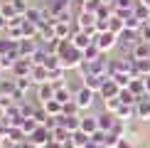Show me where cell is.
Masks as SVG:
<instances>
[{
  "instance_id": "5b68a950",
  "label": "cell",
  "mask_w": 150,
  "mask_h": 148,
  "mask_svg": "<svg viewBox=\"0 0 150 148\" xmlns=\"http://www.w3.org/2000/svg\"><path fill=\"white\" fill-rule=\"evenodd\" d=\"M27 141H30L32 146H40V148H45V146L49 143V141H52V131H49L47 126H40L35 133H30V136H27Z\"/></svg>"
},
{
  "instance_id": "ab89813d",
  "label": "cell",
  "mask_w": 150,
  "mask_h": 148,
  "mask_svg": "<svg viewBox=\"0 0 150 148\" xmlns=\"http://www.w3.org/2000/svg\"><path fill=\"white\" fill-rule=\"evenodd\" d=\"M3 141H5V133H3V131H0V146H3Z\"/></svg>"
},
{
  "instance_id": "e575fe53",
  "label": "cell",
  "mask_w": 150,
  "mask_h": 148,
  "mask_svg": "<svg viewBox=\"0 0 150 148\" xmlns=\"http://www.w3.org/2000/svg\"><path fill=\"white\" fill-rule=\"evenodd\" d=\"M12 5H15L17 15H25V12L30 10V3H27V0H12Z\"/></svg>"
},
{
  "instance_id": "7c38bea8",
  "label": "cell",
  "mask_w": 150,
  "mask_h": 148,
  "mask_svg": "<svg viewBox=\"0 0 150 148\" xmlns=\"http://www.w3.org/2000/svg\"><path fill=\"white\" fill-rule=\"evenodd\" d=\"M96 119H98V131H106V133L113 131V126H116V121H118L116 114H111V111H103V114H98Z\"/></svg>"
},
{
  "instance_id": "4fadbf2b",
  "label": "cell",
  "mask_w": 150,
  "mask_h": 148,
  "mask_svg": "<svg viewBox=\"0 0 150 148\" xmlns=\"http://www.w3.org/2000/svg\"><path fill=\"white\" fill-rule=\"evenodd\" d=\"M54 89H57V86H54L52 82H47V84H40V86H37V99H40V106L54 99Z\"/></svg>"
},
{
  "instance_id": "ac0fdd59",
  "label": "cell",
  "mask_w": 150,
  "mask_h": 148,
  "mask_svg": "<svg viewBox=\"0 0 150 148\" xmlns=\"http://www.w3.org/2000/svg\"><path fill=\"white\" fill-rule=\"evenodd\" d=\"M59 121H62V126H64L69 133L81 131V116H79V114H76V116H64V114H62V116H59Z\"/></svg>"
},
{
  "instance_id": "7bdbcfd3",
  "label": "cell",
  "mask_w": 150,
  "mask_h": 148,
  "mask_svg": "<svg viewBox=\"0 0 150 148\" xmlns=\"http://www.w3.org/2000/svg\"><path fill=\"white\" fill-rule=\"evenodd\" d=\"M148 10H150V5H148Z\"/></svg>"
},
{
  "instance_id": "2e32d148",
  "label": "cell",
  "mask_w": 150,
  "mask_h": 148,
  "mask_svg": "<svg viewBox=\"0 0 150 148\" xmlns=\"http://www.w3.org/2000/svg\"><path fill=\"white\" fill-rule=\"evenodd\" d=\"M98 94H101L103 99H116L118 94H121V86H118L116 82H113V79H106V82H103V86H101V91H98Z\"/></svg>"
},
{
  "instance_id": "d590c367",
  "label": "cell",
  "mask_w": 150,
  "mask_h": 148,
  "mask_svg": "<svg viewBox=\"0 0 150 148\" xmlns=\"http://www.w3.org/2000/svg\"><path fill=\"white\" fill-rule=\"evenodd\" d=\"M138 35H140V40H143V42H150V22H145V25H143Z\"/></svg>"
},
{
  "instance_id": "7a4b0ae2",
  "label": "cell",
  "mask_w": 150,
  "mask_h": 148,
  "mask_svg": "<svg viewBox=\"0 0 150 148\" xmlns=\"http://www.w3.org/2000/svg\"><path fill=\"white\" fill-rule=\"evenodd\" d=\"M93 96H96V91H91L89 86H84V84L74 91V104L79 106L81 114H84V111H89V109L93 106Z\"/></svg>"
},
{
  "instance_id": "ba28073f",
  "label": "cell",
  "mask_w": 150,
  "mask_h": 148,
  "mask_svg": "<svg viewBox=\"0 0 150 148\" xmlns=\"http://www.w3.org/2000/svg\"><path fill=\"white\" fill-rule=\"evenodd\" d=\"M135 119L143 121V123H148V121H150V94L135 101Z\"/></svg>"
},
{
  "instance_id": "4dcf8cb0",
  "label": "cell",
  "mask_w": 150,
  "mask_h": 148,
  "mask_svg": "<svg viewBox=\"0 0 150 148\" xmlns=\"http://www.w3.org/2000/svg\"><path fill=\"white\" fill-rule=\"evenodd\" d=\"M101 0H84V3H81V10H86V12H93V15H96L98 10H101Z\"/></svg>"
},
{
  "instance_id": "8992f818",
  "label": "cell",
  "mask_w": 150,
  "mask_h": 148,
  "mask_svg": "<svg viewBox=\"0 0 150 148\" xmlns=\"http://www.w3.org/2000/svg\"><path fill=\"white\" fill-rule=\"evenodd\" d=\"M32 67H35V62L30 59V57H20V59L15 62V67H12V77H15V79L30 77V74H32Z\"/></svg>"
},
{
  "instance_id": "44dd1931",
  "label": "cell",
  "mask_w": 150,
  "mask_h": 148,
  "mask_svg": "<svg viewBox=\"0 0 150 148\" xmlns=\"http://www.w3.org/2000/svg\"><path fill=\"white\" fill-rule=\"evenodd\" d=\"M116 119H121V121H133L135 119V106H130V104H121L116 111Z\"/></svg>"
},
{
  "instance_id": "bcb514c9",
  "label": "cell",
  "mask_w": 150,
  "mask_h": 148,
  "mask_svg": "<svg viewBox=\"0 0 150 148\" xmlns=\"http://www.w3.org/2000/svg\"><path fill=\"white\" fill-rule=\"evenodd\" d=\"M148 22H150V20H148Z\"/></svg>"
},
{
  "instance_id": "3957f363",
  "label": "cell",
  "mask_w": 150,
  "mask_h": 148,
  "mask_svg": "<svg viewBox=\"0 0 150 148\" xmlns=\"http://www.w3.org/2000/svg\"><path fill=\"white\" fill-rule=\"evenodd\" d=\"M93 45H96L101 52L106 54L108 49H113L118 45V35L116 32H111V30H103V32H96L93 35Z\"/></svg>"
},
{
  "instance_id": "603a6c76",
  "label": "cell",
  "mask_w": 150,
  "mask_h": 148,
  "mask_svg": "<svg viewBox=\"0 0 150 148\" xmlns=\"http://www.w3.org/2000/svg\"><path fill=\"white\" fill-rule=\"evenodd\" d=\"M118 42H123V45H130V47H135L140 42V35L138 32H133V30H123L121 35H118Z\"/></svg>"
},
{
  "instance_id": "7402d4cb",
  "label": "cell",
  "mask_w": 150,
  "mask_h": 148,
  "mask_svg": "<svg viewBox=\"0 0 150 148\" xmlns=\"http://www.w3.org/2000/svg\"><path fill=\"white\" fill-rule=\"evenodd\" d=\"M81 131H86L89 136H93L98 131V119L96 116H81Z\"/></svg>"
},
{
  "instance_id": "ffe728a7",
  "label": "cell",
  "mask_w": 150,
  "mask_h": 148,
  "mask_svg": "<svg viewBox=\"0 0 150 148\" xmlns=\"http://www.w3.org/2000/svg\"><path fill=\"white\" fill-rule=\"evenodd\" d=\"M128 89L133 91L138 99L148 96V91H145V79H143V77H133V79H130V86H128Z\"/></svg>"
},
{
  "instance_id": "836d02e7",
  "label": "cell",
  "mask_w": 150,
  "mask_h": 148,
  "mask_svg": "<svg viewBox=\"0 0 150 148\" xmlns=\"http://www.w3.org/2000/svg\"><path fill=\"white\" fill-rule=\"evenodd\" d=\"M15 84H17V91H22V94H25V91L30 89V84H35V82L30 77H20V79H15Z\"/></svg>"
},
{
  "instance_id": "5bb4252c",
  "label": "cell",
  "mask_w": 150,
  "mask_h": 148,
  "mask_svg": "<svg viewBox=\"0 0 150 148\" xmlns=\"http://www.w3.org/2000/svg\"><path fill=\"white\" fill-rule=\"evenodd\" d=\"M81 79H84V86H89L91 91H101V86H103V82L108 77H98V74H81Z\"/></svg>"
},
{
  "instance_id": "cb8c5ba5",
  "label": "cell",
  "mask_w": 150,
  "mask_h": 148,
  "mask_svg": "<svg viewBox=\"0 0 150 148\" xmlns=\"http://www.w3.org/2000/svg\"><path fill=\"white\" fill-rule=\"evenodd\" d=\"M0 15L5 17V20H12V17H17V10L15 5H12V0H0Z\"/></svg>"
},
{
  "instance_id": "484cf974",
  "label": "cell",
  "mask_w": 150,
  "mask_h": 148,
  "mask_svg": "<svg viewBox=\"0 0 150 148\" xmlns=\"http://www.w3.org/2000/svg\"><path fill=\"white\" fill-rule=\"evenodd\" d=\"M69 138H71V133L67 131L64 126H57V128L52 131V141H57V143H62V146H67V143H69Z\"/></svg>"
},
{
  "instance_id": "74e56055",
  "label": "cell",
  "mask_w": 150,
  "mask_h": 148,
  "mask_svg": "<svg viewBox=\"0 0 150 148\" xmlns=\"http://www.w3.org/2000/svg\"><path fill=\"white\" fill-rule=\"evenodd\" d=\"M5 30H8V20H5V17H3V15H0V35H3V32H5Z\"/></svg>"
},
{
  "instance_id": "ee69618b",
  "label": "cell",
  "mask_w": 150,
  "mask_h": 148,
  "mask_svg": "<svg viewBox=\"0 0 150 148\" xmlns=\"http://www.w3.org/2000/svg\"><path fill=\"white\" fill-rule=\"evenodd\" d=\"M81 3H84V0H81Z\"/></svg>"
},
{
  "instance_id": "8fae6325",
  "label": "cell",
  "mask_w": 150,
  "mask_h": 148,
  "mask_svg": "<svg viewBox=\"0 0 150 148\" xmlns=\"http://www.w3.org/2000/svg\"><path fill=\"white\" fill-rule=\"evenodd\" d=\"M69 5H71V0H49V3H47V10H49V15L57 20L62 12L69 10Z\"/></svg>"
},
{
  "instance_id": "e0dca14e",
  "label": "cell",
  "mask_w": 150,
  "mask_h": 148,
  "mask_svg": "<svg viewBox=\"0 0 150 148\" xmlns=\"http://www.w3.org/2000/svg\"><path fill=\"white\" fill-rule=\"evenodd\" d=\"M91 141V136L86 133V131H74L71 133V138H69V148H86V143Z\"/></svg>"
},
{
  "instance_id": "f1b7e54d",
  "label": "cell",
  "mask_w": 150,
  "mask_h": 148,
  "mask_svg": "<svg viewBox=\"0 0 150 148\" xmlns=\"http://www.w3.org/2000/svg\"><path fill=\"white\" fill-rule=\"evenodd\" d=\"M118 101H121V104H130V106H135L138 96H135L130 89H121V94H118Z\"/></svg>"
},
{
  "instance_id": "8d00e7d4",
  "label": "cell",
  "mask_w": 150,
  "mask_h": 148,
  "mask_svg": "<svg viewBox=\"0 0 150 148\" xmlns=\"http://www.w3.org/2000/svg\"><path fill=\"white\" fill-rule=\"evenodd\" d=\"M116 148H135V146L130 143V138H128V136H123V138L118 141V146H116Z\"/></svg>"
},
{
  "instance_id": "d6a6232c",
  "label": "cell",
  "mask_w": 150,
  "mask_h": 148,
  "mask_svg": "<svg viewBox=\"0 0 150 148\" xmlns=\"http://www.w3.org/2000/svg\"><path fill=\"white\" fill-rule=\"evenodd\" d=\"M118 106H121V101H118V96L116 99H103V111H111V114H116Z\"/></svg>"
},
{
  "instance_id": "6da1fadb",
  "label": "cell",
  "mask_w": 150,
  "mask_h": 148,
  "mask_svg": "<svg viewBox=\"0 0 150 148\" xmlns=\"http://www.w3.org/2000/svg\"><path fill=\"white\" fill-rule=\"evenodd\" d=\"M59 59H62V67L64 69H79L81 64H84V52L81 49L74 47V42L71 40H62V45H59Z\"/></svg>"
},
{
  "instance_id": "1f68e13d",
  "label": "cell",
  "mask_w": 150,
  "mask_h": 148,
  "mask_svg": "<svg viewBox=\"0 0 150 148\" xmlns=\"http://www.w3.org/2000/svg\"><path fill=\"white\" fill-rule=\"evenodd\" d=\"M20 128H22V131H25V136H30V133H35L37 128H40V123H37L35 119H25Z\"/></svg>"
},
{
  "instance_id": "277c9868",
  "label": "cell",
  "mask_w": 150,
  "mask_h": 148,
  "mask_svg": "<svg viewBox=\"0 0 150 148\" xmlns=\"http://www.w3.org/2000/svg\"><path fill=\"white\" fill-rule=\"evenodd\" d=\"M76 30H86V32L96 35V32H98V27H96V15H93V12L81 10L79 15H76Z\"/></svg>"
},
{
  "instance_id": "9c48e42d",
  "label": "cell",
  "mask_w": 150,
  "mask_h": 148,
  "mask_svg": "<svg viewBox=\"0 0 150 148\" xmlns=\"http://www.w3.org/2000/svg\"><path fill=\"white\" fill-rule=\"evenodd\" d=\"M17 47H20V57H32L40 49V42H37V37H25L17 42Z\"/></svg>"
},
{
  "instance_id": "52a82bcc",
  "label": "cell",
  "mask_w": 150,
  "mask_h": 148,
  "mask_svg": "<svg viewBox=\"0 0 150 148\" xmlns=\"http://www.w3.org/2000/svg\"><path fill=\"white\" fill-rule=\"evenodd\" d=\"M71 42H74V47H76V49H81V52H84L86 47L93 45V35L86 32V30H76V32L71 35Z\"/></svg>"
},
{
  "instance_id": "30bf717a",
  "label": "cell",
  "mask_w": 150,
  "mask_h": 148,
  "mask_svg": "<svg viewBox=\"0 0 150 148\" xmlns=\"http://www.w3.org/2000/svg\"><path fill=\"white\" fill-rule=\"evenodd\" d=\"M57 89H54V99H57L59 104H69V101H74V91L67 86V82H62V84H54Z\"/></svg>"
},
{
  "instance_id": "d6986e66",
  "label": "cell",
  "mask_w": 150,
  "mask_h": 148,
  "mask_svg": "<svg viewBox=\"0 0 150 148\" xmlns=\"http://www.w3.org/2000/svg\"><path fill=\"white\" fill-rule=\"evenodd\" d=\"M130 57L133 59H150V42H138V45L133 47V52H130Z\"/></svg>"
},
{
  "instance_id": "9a60e30c",
  "label": "cell",
  "mask_w": 150,
  "mask_h": 148,
  "mask_svg": "<svg viewBox=\"0 0 150 148\" xmlns=\"http://www.w3.org/2000/svg\"><path fill=\"white\" fill-rule=\"evenodd\" d=\"M30 79H32V82L40 86V84H47L49 82V69L45 64H35L32 67V74H30Z\"/></svg>"
},
{
  "instance_id": "f35d334b",
  "label": "cell",
  "mask_w": 150,
  "mask_h": 148,
  "mask_svg": "<svg viewBox=\"0 0 150 148\" xmlns=\"http://www.w3.org/2000/svg\"><path fill=\"white\" fill-rule=\"evenodd\" d=\"M143 79H145V91L150 94V74H148V77H143Z\"/></svg>"
},
{
  "instance_id": "f6af8a7d",
  "label": "cell",
  "mask_w": 150,
  "mask_h": 148,
  "mask_svg": "<svg viewBox=\"0 0 150 148\" xmlns=\"http://www.w3.org/2000/svg\"><path fill=\"white\" fill-rule=\"evenodd\" d=\"M0 148H3V146H0Z\"/></svg>"
},
{
  "instance_id": "f546056e",
  "label": "cell",
  "mask_w": 150,
  "mask_h": 148,
  "mask_svg": "<svg viewBox=\"0 0 150 148\" xmlns=\"http://www.w3.org/2000/svg\"><path fill=\"white\" fill-rule=\"evenodd\" d=\"M101 49H98L96 45H91V47H86L84 49V62H93V59H98V57H101Z\"/></svg>"
},
{
  "instance_id": "60d3db41",
  "label": "cell",
  "mask_w": 150,
  "mask_h": 148,
  "mask_svg": "<svg viewBox=\"0 0 150 148\" xmlns=\"http://www.w3.org/2000/svg\"><path fill=\"white\" fill-rule=\"evenodd\" d=\"M138 3H143V5H150V0H138Z\"/></svg>"
},
{
  "instance_id": "83f0119b",
  "label": "cell",
  "mask_w": 150,
  "mask_h": 148,
  "mask_svg": "<svg viewBox=\"0 0 150 148\" xmlns=\"http://www.w3.org/2000/svg\"><path fill=\"white\" fill-rule=\"evenodd\" d=\"M133 15L138 17V20L148 22V20H150V10H148V5H143V3H135V8H133Z\"/></svg>"
},
{
  "instance_id": "4316f807",
  "label": "cell",
  "mask_w": 150,
  "mask_h": 148,
  "mask_svg": "<svg viewBox=\"0 0 150 148\" xmlns=\"http://www.w3.org/2000/svg\"><path fill=\"white\" fill-rule=\"evenodd\" d=\"M150 74V59H135V77H148Z\"/></svg>"
},
{
  "instance_id": "b9f144b4",
  "label": "cell",
  "mask_w": 150,
  "mask_h": 148,
  "mask_svg": "<svg viewBox=\"0 0 150 148\" xmlns=\"http://www.w3.org/2000/svg\"><path fill=\"white\" fill-rule=\"evenodd\" d=\"M0 59H3V54H0Z\"/></svg>"
},
{
  "instance_id": "d4e9b609",
  "label": "cell",
  "mask_w": 150,
  "mask_h": 148,
  "mask_svg": "<svg viewBox=\"0 0 150 148\" xmlns=\"http://www.w3.org/2000/svg\"><path fill=\"white\" fill-rule=\"evenodd\" d=\"M47 111V116H62L64 114V104H59L57 99H52V101H47V104H42Z\"/></svg>"
}]
</instances>
